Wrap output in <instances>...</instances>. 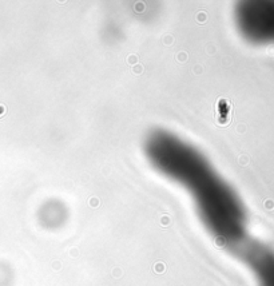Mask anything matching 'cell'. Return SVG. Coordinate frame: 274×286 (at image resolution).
Masks as SVG:
<instances>
[{
    "label": "cell",
    "mask_w": 274,
    "mask_h": 286,
    "mask_svg": "<svg viewBox=\"0 0 274 286\" xmlns=\"http://www.w3.org/2000/svg\"><path fill=\"white\" fill-rule=\"evenodd\" d=\"M155 169L186 189L211 233L237 242L245 233V210L239 198L197 148L166 131H155L146 143Z\"/></svg>",
    "instance_id": "1"
},
{
    "label": "cell",
    "mask_w": 274,
    "mask_h": 286,
    "mask_svg": "<svg viewBox=\"0 0 274 286\" xmlns=\"http://www.w3.org/2000/svg\"><path fill=\"white\" fill-rule=\"evenodd\" d=\"M238 30L247 40L274 44V2H244L235 8Z\"/></svg>",
    "instance_id": "2"
},
{
    "label": "cell",
    "mask_w": 274,
    "mask_h": 286,
    "mask_svg": "<svg viewBox=\"0 0 274 286\" xmlns=\"http://www.w3.org/2000/svg\"><path fill=\"white\" fill-rule=\"evenodd\" d=\"M246 259L255 273L260 286H274V253L269 249L253 246L246 250Z\"/></svg>",
    "instance_id": "3"
}]
</instances>
